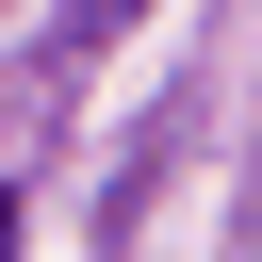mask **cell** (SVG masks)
I'll return each mask as SVG.
<instances>
[{"label":"cell","mask_w":262,"mask_h":262,"mask_svg":"<svg viewBox=\"0 0 262 262\" xmlns=\"http://www.w3.org/2000/svg\"><path fill=\"white\" fill-rule=\"evenodd\" d=\"M0 262H16V196H0Z\"/></svg>","instance_id":"obj_1"}]
</instances>
